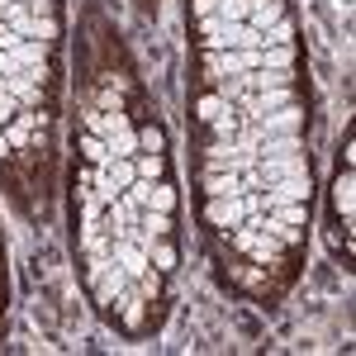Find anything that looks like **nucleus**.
<instances>
[{
  "mask_svg": "<svg viewBox=\"0 0 356 356\" xmlns=\"http://www.w3.org/2000/svg\"><path fill=\"white\" fill-rule=\"evenodd\" d=\"M332 204H337V214H342V219H352V171H342V176H337V186H332Z\"/></svg>",
  "mask_w": 356,
  "mask_h": 356,
  "instance_id": "4468645a",
  "label": "nucleus"
},
{
  "mask_svg": "<svg viewBox=\"0 0 356 356\" xmlns=\"http://www.w3.org/2000/svg\"><path fill=\"white\" fill-rule=\"evenodd\" d=\"M86 129L95 138H105L110 143L119 129H129V114H110V110H86Z\"/></svg>",
  "mask_w": 356,
  "mask_h": 356,
  "instance_id": "6e6552de",
  "label": "nucleus"
},
{
  "mask_svg": "<svg viewBox=\"0 0 356 356\" xmlns=\"http://www.w3.org/2000/svg\"><path fill=\"white\" fill-rule=\"evenodd\" d=\"M257 5H261V0H219V10H214V15H219L223 24H238V19H247Z\"/></svg>",
  "mask_w": 356,
  "mask_h": 356,
  "instance_id": "9b49d317",
  "label": "nucleus"
},
{
  "mask_svg": "<svg viewBox=\"0 0 356 356\" xmlns=\"http://www.w3.org/2000/svg\"><path fill=\"white\" fill-rule=\"evenodd\" d=\"M257 143H261V129H257V124H238V138H233V147L257 157Z\"/></svg>",
  "mask_w": 356,
  "mask_h": 356,
  "instance_id": "4be33fe9",
  "label": "nucleus"
},
{
  "mask_svg": "<svg viewBox=\"0 0 356 356\" xmlns=\"http://www.w3.org/2000/svg\"><path fill=\"white\" fill-rule=\"evenodd\" d=\"M0 90H5V95H15L24 110H38V105H43V86L33 81L29 72H19V76H0Z\"/></svg>",
  "mask_w": 356,
  "mask_h": 356,
  "instance_id": "39448f33",
  "label": "nucleus"
},
{
  "mask_svg": "<svg viewBox=\"0 0 356 356\" xmlns=\"http://www.w3.org/2000/svg\"><path fill=\"white\" fill-rule=\"evenodd\" d=\"M147 257L157 261V271H171V266H176V252H171V247H162V243L147 247Z\"/></svg>",
  "mask_w": 356,
  "mask_h": 356,
  "instance_id": "393cba45",
  "label": "nucleus"
},
{
  "mask_svg": "<svg viewBox=\"0 0 356 356\" xmlns=\"http://www.w3.org/2000/svg\"><path fill=\"white\" fill-rule=\"evenodd\" d=\"M247 252H252L261 266H266V261H280V243H271V233H257V238L247 243Z\"/></svg>",
  "mask_w": 356,
  "mask_h": 356,
  "instance_id": "ddd939ff",
  "label": "nucleus"
},
{
  "mask_svg": "<svg viewBox=\"0 0 356 356\" xmlns=\"http://www.w3.org/2000/svg\"><path fill=\"white\" fill-rule=\"evenodd\" d=\"M290 62H295L290 43H285V48H261V67H266V72H290Z\"/></svg>",
  "mask_w": 356,
  "mask_h": 356,
  "instance_id": "f3484780",
  "label": "nucleus"
},
{
  "mask_svg": "<svg viewBox=\"0 0 356 356\" xmlns=\"http://www.w3.org/2000/svg\"><path fill=\"white\" fill-rule=\"evenodd\" d=\"M81 152H86V157H90L95 166H110V162H114V152L105 147V138H95V134H90V138H81Z\"/></svg>",
  "mask_w": 356,
  "mask_h": 356,
  "instance_id": "6ab92c4d",
  "label": "nucleus"
},
{
  "mask_svg": "<svg viewBox=\"0 0 356 356\" xmlns=\"http://www.w3.org/2000/svg\"><path fill=\"white\" fill-rule=\"evenodd\" d=\"M275 19H285V5H280V0H261V5L252 10V29H257V33H261V29H271Z\"/></svg>",
  "mask_w": 356,
  "mask_h": 356,
  "instance_id": "f8f14e48",
  "label": "nucleus"
},
{
  "mask_svg": "<svg viewBox=\"0 0 356 356\" xmlns=\"http://www.w3.org/2000/svg\"><path fill=\"white\" fill-rule=\"evenodd\" d=\"M290 200H309V171L304 176H280L271 186H261V204H290Z\"/></svg>",
  "mask_w": 356,
  "mask_h": 356,
  "instance_id": "7ed1b4c3",
  "label": "nucleus"
},
{
  "mask_svg": "<svg viewBox=\"0 0 356 356\" xmlns=\"http://www.w3.org/2000/svg\"><path fill=\"white\" fill-rule=\"evenodd\" d=\"M19 5H29L33 15H48V5H53V0H19Z\"/></svg>",
  "mask_w": 356,
  "mask_h": 356,
  "instance_id": "c756f323",
  "label": "nucleus"
},
{
  "mask_svg": "<svg viewBox=\"0 0 356 356\" xmlns=\"http://www.w3.org/2000/svg\"><path fill=\"white\" fill-rule=\"evenodd\" d=\"M171 204H176V191L162 186V181H152V191H147V204H143V209H166V214H171Z\"/></svg>",
  "mask_w": 356,
  "mask_h": 356,
  "instance_id": "412c9836",
  "label": "nucleus"
},
{
  "mask_svg": "<svg viewBox=\"0 0 356 356\" xmlns=\"http://www.w3.org/2000/svg\"><path fill=\"white\" fill-rule=\"evenodd\" d=\"M110 257H114V261H119V266H124L129 275H134V280H138L143 271H152V257H147V252H143L138 243H129V238H114Z\"/></svg>",
  "mask_w": 356,
  "mask_h": 356,
  "instance_id": "423d86ee",
  "label": "nucleus"
},
{
  "mask_svg": "<svg viewBox=\"0 0 356 356\" xmlns=\"http://www.w3.org/2000/svg\"><path fill=\"white\" fill-rule=\"evenodd\" d=\"M19 43H24V38H19L15 29H10V24H0V53H10V48H19Z\"/></svg>",
  "mask_w": 356,
  "mask_h": 356,
  "instance_id": "bb28decb",
  "label": "nucleus"
},
{
  "mask_svg": "<svg viewBox=\"0 0 356 356\" xmlns=\"http://www.w3.org/2000/svg\"><path fill=\"white\" fill-rule=\"evenodd\" d=\"M100 110H110V114H119V110H124V100H119V90H100Z\"/></svg>",
  "mask_w": 356,
  "mask_h": 356,
  "instance_id": "cd10ccee",
  "label": "nucleus"
},
{
  "mask_svg": "<svg viewBox=\"0 0 356 356\" xmlns=\"http://www.w3.org/2000/svg\"><path fill=\"white\" fill-rule=\"evenodd\" d=\"M105 147H110L114 157H134V152H143V147H138V134H134V129H119V134H114Z\"/></svg>",
  "mask_w": 356,
  "mask_h": 356,
  "instance_id": "a211bd4d",
  "label": "nucleus"
},
{
  "mask_svg": "<svg viewBox=\"0 0 356 356\" xmlns=\"http://www.w3.org/2000/svg\"><path fill=\"white\" fill-rule=\"evenodd\" d=\"M134 171H138V181H162V171H166L162 152H147V157H138Z\"/></svg>",
  "mask_w": 356,
  "mask_h": 356,
  "instance_id": "dca6fc26",
  "label": "nucleus"
},
{
  "mask_svg": "<svg viewBox=\"0 0 356 356\" xmlns=\"http://www.w3.org/2000/svg\"><path fill=\"white\" fill-rule=\"evenodd\" d=\"M105 171L114 176V186H119V191H124V186H134V181H138V171H134V157H114V162L105 166Z\"/></svg>",
  "mask_w": 356,
  "mask_h": 356,
  "instance_id": "aec40b11",
  "label": "nucleus"
},
{
  "mask_svg": "<svg viewBox=\"0 0 356 356\" xmlns=\"http://www.w3.org/2000/svg\"><path fill=\"white\" fill-rule=\"evenodd\" d=\"M309 166H304V152H285V157H261L257 162V176H261V186H271L280 176H304Z\"/></svg>",
  "mask_w": 356,
  "mask_h": 356,
  "instance_id": "20e7f679",
  "label": "nucleus"
},
{
  "mask_svg": "<svg viewBox=\"0 0 356 356\" xmlns=\"http://www.w3.org/2000/svg\"><path fill=\"white\" fill-rule=\"evenodd\" d=\"M261 134H300V124H304V114L295 110V105H280V110L271 114H261V119H252Z\"/></svg>",
  "mask_w": 356,
  "mask_h": 356,
  "instance_id": "0eeeda50",
  "label": "nucleus"
},
{
  "mask_svg": "<svg viewBox=\"0 0 356 356\" xmlns=\"http://www.w3.org/2000/svg\"><path fill=\"white\" fill-rule=\"evenodd\" d=\"M204 219L214 223V228H238V223L247 219L243 195H209V204H204Z\"/></svg>",
  "mask_w": 356,
  "mask_h": 356,
  "instance_id": "f03ea898",
  "label": "nucleus"
},
{
  "mask_svg": "<svg viewBox=\"0 0 356 356\" xmlns=\"http://www.w3.org/2000/svg\"><path fill=\"white\" fill-rule=\"evenodd\" d=\"M138 223H143V228H152L157 238H162V233H171V214H166V209H143V214H138Z\"/></svg>",
  "mask_w": 356,
  "mask_h": 356,
  "instance_id": "5701e85b",
  "label": "nucleus"
},
{
  "mask_svg": "<svg viewBox=\"0 0 356 356\" xmlns=\"http://www.w3.org/2000/svg\"><path fill=\"white\" fill-rule=\"evenodd\" d=\"M223 110H228V100H223V95H204V100H200V119H204V124H209V119H219Z\"/></svg>",
  "mask_w": 356,
  "mask_h": 356,
  "instance_id": "b1692460",
  "label": "nucleus"
},
{
  "mask_svg": "<svg viewBox=\"0 0 356 356\" xmlns=\"http://www.w3.org/2000/svg\"><path fill=\"white\" fill-rule=\"evenodd\" d=\"M295 38V29H290V19H275L271 29H261V48H285Z\"/></svg>",
  "mask_w": 356,
  "mask_h": 356,
  "instance_id": "2eb2a0df",
  "label": "nucleus"
},
{
  "mask_svg": "<svg viewBox=\"0 0 356 356\" xmlns=\"http://www.w3.org/2000/svg\"><path fill=\"white\" fill-rule=\"evenodd\" d=\"M138 147H143V152H162V129H157V124L143 129V134H138Z\"/></svg>",
  "mask_w": 356,
  "mask_h": 356,
  "instance_id": "a878e982",
  "label": "nucleus"
},
{
  "mask_svg": "<svg viewBox=\"0 0 356 356\" xmlns=\"http://www.w3.org/2000/svg\"><path fill=\"white\" fill-rule=\"evenodd\" d=\"M48 62V43H38V38H24L19 48H10V53H0V76H19L29 67H43Z\"/></svg>",
  "mask_w": 356,
  "mask_h": 356,
  "instance_id": "f257e3e1",
  "label": "nucleus"
},
{
  "mask_svg": "<svg viewBox=\"0 0 356 356\" xmlns=\"http://www.w3.org/2000/svg\"><path fill=\"white\" fill-rule=\"evenodd\" d=\"M275 223H290V228H300L304 219H309V200H290V204H271Z\"/></svg>",
  "mask_w": 356,
  "mask_h": 356,
  "instance_id": "9d476101",
  "label": "nucleus"
},
{
  "mask_svg": "<svg viewBox=\"0 0 356 356\" xmlns=\"http://www.w3.org/2000/svg\"><path fill=\"white\" fill-rule=\"evenodd\" d=\"M214 10H219V0H195V15H200V19H204V15H214Z\"/></svg>",
  "mask_w": 356,
  "mask_h": 356,
  "instance_id": "c85d7f7f",
  "label": "nucleus"
},
{
  "mask_svg": "<svg viewBox=\"0 0 356 356\" xmlns=\"http://www.w3.org/2000/svg\"><path fill=\"white\" fill-rule=\"evenodd\" d=\"M204 195H243V176L238 171H209Z\"/></svg>",
  "mask_w": 356,
  "mask_h": 356,
  "instance_id": "1a4fd4ad",
  "label": "nucleus"
}]
</instances>
